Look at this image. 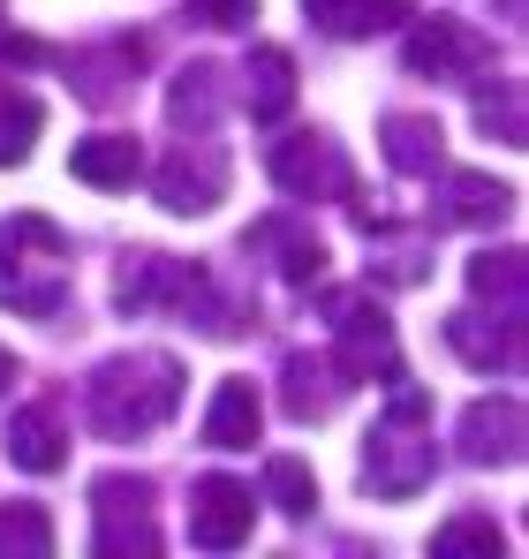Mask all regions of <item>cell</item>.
I'll use <instances>...</instances> for the list:
<instances>
[{
  "mask_svg": "<svg viewBox=\"0 0 529 559\" xmlns=\"http://www.w3.org/2000/svg\"><path fill=\"white\" fill-rule=\"evenodd\" d=\"M243 106H250V121H280L295 106V61H287V46H258L243 61Z\"/></svg>",
  "mask_w": 529,
  "mask_h": 559,
  "instance_id": "d6986e66",
  "label": "cell"
},
{
  "mask_svg": "<svg viewBox=\"0 0 529 559\" xmlns=\"http://www.w3.org/2000/svg\"><path fill=\"white\" fill-rule=\"evenodd\" d=\"M432 401L424 385H401L393 378V401H386V424L363 439V484L378 499H416L432 476H439V447H432Z\"/></svg>",
  "mask_w": 529,
  "mask_h": 559,
  "instance_id": "7a4b0ae2",
  "label": "cell"
},
{
  "mask_svg": "<svg viewBox=\"0 0 529 559\" xmlns=\"http://www.w3.org/2000/svg\"><path fill=\"white\" fill-rule=\"evenodd\" d=\"M258 15V0H197V23H212V31H243Z\"/></svg>",
  "mask_w": 529,
  "mask_h": 559,
  "instance_id": "f1b7e54d",
  "label": "cell"
},
{
  "mask_svg": "<svg viewBox=\"0 0 529 559\" xmlns=\"http://www.w3.org/2000/svg\"><path fill=\"white\" fill-rule=\"evenodd\" d=\"M84 401H91V424L106 439H144V431H160L181 408V364L160 356V348H129V356H114V364L91 371Z\"/></svg>",
  "mask_w": 529,
  "mask_h": 559,
  "instance_id": "6da1fadb",
  "label": "cell"
},
{
  "mask_svg": "<svg viewBox=\"0 0 529 559\" xmlns=\"http://www.w3.org/2000/svg\"><path fill=\"white\" fill-rule=\"evenodd\" d=\"M349 393V378L333 371V364H318V356H287L280 364V401H287V416L295 424H318V416H333V401Z\"/></svg>",
  "mask_w": 529,
  "mask_h": 559,
  "instance_id": "e0dca14e",
  "label": "cell"
},
{
  "mask_svg": "<svg viewBox=\"0 0 529 559\" xmlns=\"http://www.w3.org/2000/svg\"><path fill=\"white\" fill-rule=\"evenodd\" d=\"M477 121L499 129V144H529V121H522V84L499 76L492 92H477Z\"/></svg>",
  "mask_w": 529,
  "mask_h": 559,
  "instance_id": "4316f807",
  "label": "cell"
},
{
  "mask_svg": "<svg viewBox=\"0 0 529 559\" xmlns=\"http://www.w3.org/2000/svg\"><path fill=\"white\" fill-rule=\"evenodd\" d=\"M250 530H258V499H250L243 476H204L189 491V545L235 552V545H250Z\"/></svg>",
  "mask_w": 529,
  "mask_h": 559,
  "instance_id": "52a82bcc",
  "label": "cell"
},
{
  "mask_svg": "<svg viewBox=\"0 0 529 559\" xmlns=\"http://www.w3.org/2000/svg\"><path fill=\"white\" fill-rule=\"evenodd\" d=\"M461 462L477 468H515L522 462V401H469L461 408Z\"/></svg>",
  "mask_w": 529,
  "mask_h": 559,
  "instance_id": "30bf717a",
  "label": "cell"
},
{
  "mask_svg": "<svg viewBox=\"0 0 529 559\" xmlns=\"http://www.w3.org/2000/svg\"><path fill=\"white\" fill-rule=\"evenodd\" d=\"M227 152L212 144V136H181L175 152L160 159V204L167 212H212L220 197H227Z\"/></svg>",
  "mask_w": 529,
  "mask_h": 559,
  "instance_id": "ba28073f",
  "label": "cell"
},
{
  "mask_svg": "<svg viewBox=\"0 0 529 559\" xmlns=\"http://www.w3.org/2000/svg\"><path fill=\"white\" fill-rule=\"evenodd\" d=\"M8 462L31 468V476H54V468L69 462L61 416H54V408H15V416H8Z\"/></svg>",
  "mask_w": 529,
  "mask_h": 559,
  "instance_id": "2e32d148",
  "label": "cell"
},
{
  "mask_svg": "<svg viewBox=\"0 0 529 559\" xmlns=\"http://www.w3.org/2000/svg\"><path fill=\"white\" fill-rule=\"evenodd\" d=\"M303 15L326 38H371V31H393L409 15V0H303Z\"/></svg>",
  "mask_w": 529,
  "mask_h": 559,
  "instance_id": "44dd1931",
  "label": "cell"
},
{
  "mask_svg": "<svg viewBox=\"0 0 529 559\" xmlns=\"http://www.w3.org/2000/svg\"><path fill=\"white\" fill-rule=\"evenodd\" d=\"M272 182L287 189V197H349L355 167H349V152H341V136L295 129V136L272 144Z\"/></svg>",
  "mask_w": 529,
  "mask_h": 559,
  "instance_id": "8992f818",
  "label": "cell"
},
{
  "mask_svg": "<svg viewBox=\"0 0 529 559\" xmlns=\"http://www.w3.org/2000/svg\"><path fill=\"white\" fill-rule=\"evenodd\" d=\"M137 61H144V38L121 31V38H106L98 53H77L69 69H77V92H84V98H114L121 84H137V76H129Z\"/></svg>",
  "mask_w": 529,
  "mask_h": 559,
  "instance_id": "7402d4cb",
  "label": "cell"
},
{
  "mask_svg": "<svg viewBox=\"0 0 529 559\" xmlns=\"http://www.w3.org/2000/svg\"><path fill=\"white\" fill-rule=\"evenodd\" d=\"M91 552L121 559V552H160V530H152V484L144 476H98L91 484Z\"/></svg>",
  "mask_w": 529,
  "mask_h": 559,
  "instance_id": "5b68a950",
  "label": "cell"
},
{
  "mask_svg": "<svg viewBox=\"0 0 529 559\" xmlns=\"http://www.w3.org/2000/svg\"><path fill=\"white\" fill-rule=\"evenodd\" d=\"M8 378H15V356H8V348H0V393H8Z\"/></svg>",
  "mask_w": 529,
  "mask_h": 559,
  "instance_id": "f546056e",
  "label": "cell"
},
{
  "mask_svg": "<svg viewBox=\"0 0 529 559\" xmlns=\"http://www.w3.org/2000/svg\"><path fill=\"white\" fill-rule=\"evenodd\" d=\"M378 152H386V167H401V175H439L446 129L432 121V114H386V129H378Z\"/></svg>",
  "mask_w": 529,
  "mask_h": 559,
  "instance_id": "5bb4252c",
  "label": "cell"
},
{
  "mask_svg": "<svg viewBox=\"0 0 529 559\" xmlns=\"http://www.w3.org/2000/svg\"><path fill=\"white\" fill-rule=\"evenodd\" d=\"M0 15H8V0H0Z\"/></svg>",
  "mask_w": 529,
  "mask_h": 559,
  "instance_id": "4dcf8cb0",
  "label": "cell"
},
{
  "mask_svg": "<svg viewBox=\"0 0 529 559\" xmlns=\"http://www.w3.org/2000/svg\"><path fill=\"white\" fill-rule=\"evenodd\" d=\"M469 287L492 295L499 310H522V250H484V258H469Z\"/></svg>",
  "mask_w": 529,
  "mask_h": 559,
  "instance_id": "484cf974",
  "label": "cell"
},
{
  "mask_svg": "<svg viewBox=\"0 0 529 559\" xmlns=\"http://www.w3.org/2000/svg\"><path fill=\"white\" fill-rule=\"evenodd\" d=\"M326 318H333V341H341V364H333V371L349 378V385H363V378L393 385V378H401L393 318H386L371 295H326Z\"/></svg>",
  "mask_w": 529,
  "mask_h": 559,
  "instance_id": "277c9868",
  "label": "cell"
},
{
  "mask_svg": "<svg viewBox=\"0 0 529 559\" xmlns=\"http://www.w3.org/2000/svg\"><path fill=\"white\" fill-rule=\"evenodd\" d=\"M243 250H280L272 265H280V273L295 280V287H310V280H326V242H318V235H303L295 219H258Z\"/></svg>",
  "mask_w": 529,
  "mask_h": 559,
  "instance_id": "ffe728a7",
  "label": "cell"
},
{
  "mask_svg": "<svg viewBox=\"0 0 529 559\" xmlns=\"http://www.w3.org/2000/svg\"><path fill=\"white\" fill-rule=\"evenodd\" d=\"M401 61H409V76H477L484 61H492V46L477 38V31H461V23H416L409 38H401Z\"/></svg>",
  "mask_w": 529,
  "mask_h": 559,
  "instance_id": "9c48e42d",
  "label": "cell"
},
{
  "mask_svg": "<svg viewBox=\"0 0 529 559\" xmlns=\"http://www.w3.org/2000/svg\"><path fill=\"white\" fill-rule=\"evenodd\" d=\"M264 499H272L280 514H295V522H303V514L318 507V476H310V462L272 454V462H264Z\"/></svg>",
  "mask_w": 529,
  "mask_h": 559,
  "instance_id": "d4e9b609",
  "label": "cell"
},
{
  "mask_svg": "<svg viewBox=\"0 0 529 559\" xmlns=\"http://www.w3.org/2000/svg\"><path fill=\"white\" fill-rule=\"evenodd\" d=\"M220 76L227 69H212V61H189L175 69V92H167V121H175L181 136H212V121H220Z\"/></svg>",
  "mask_w": 529,
  "mask_h": 559,
  "instance_id": "ac0fdd59",
  "label": "cell"
},
{
  "mask_svg": "<svg viewBox=\"0 0 529 559\" xmlns=\"http://www.w3.org/2000/svg\"><path fill=\"white\" fill-rule=\"evenodd\" d=\"M38 129H46V106L31 92H15V84H0V167H23Z\"/></svg>",
  "mask_w": 529,
  "mask_h": 559,
  "instance_id": "603a6c76",
  "label": "cell"
},
{
  "mask_svg": "<svg viewBox=\"0 0 529 559\" xmlns=\"http://www.w3.org/2000/svg\"><path fill=\"white\" fill-rule=\"evenodd\" d=\"M507 212H515V189L492 182V175H446L439 204H432L439 227H499Z\"/></svg>",
  "mask_w": 529,
  "mask_h": 559,
  "instance_id": "7c38bea8",
  "label": "cell"
},
{
  "mask_svg": "<svg viewBox=\"0 0 529 559\" xmlns=\"http://www.w3.org/2000/svg\"><path fill=\"white\" fill-rule=\"evenodd\" d=\"M432 552H484V559H499V530H492L484 514H461V522H446L439 537H432Z\"/></svg>",
  "mask_w": 529,
  "mask_h": 559,
  "instance_id": "83f0119b",
  "label": "cell"
},
{
  "mask_svg": "<svg viewBox=\"0 0 529 559\" xmlns=\"http://www.w3.org/2000/svg\"><path fill=\"white\" fill-rule=\"evenodd\" d=\"M69 175L91 189H129L144 175V144L137 136H121V129H106V136H84L77 152H69Z\"/></svg>",
  "mask_w": 529,
  "mask_h": 559,
  "instance_id": "9a60e30c",
  "label": "cell"
},
{
  "mask_svg": "<svg viewBox=\"0 0 529 559\" xmlns=\"http://www.w3.org/2000/svg\"><path fill=\"white\" fill-rule=\"evenodd\" d=\"M46 552H54V514L31 499L0 507V559H46Z\"/></svg>",
  "mask_w": 529,
  "mask_h": 559,
  "instance_id": "cb8c5ba5",
  "label": "cell"
},
{
  "mask_svg": "<svg viewBox=\"0 0 529 559\" xmlns=\"http://www.w3.org/2000/svg\"><path fill=\"white\" fill-rule=\"evenodd\" d=\"M0 302L23 318H54L69 302V242L54 219L38 212L0 219Z\"/></svg>",
  "mask_w": 529,
  "mask_h": 559,
  "instance_id": "3957f363",
  "label": "cell"
},
{
  "mask_svg": "<svg viewBox=\"0 0 529 559\" xmlns=\"http://www.w3.org/2000/svg\"><path fill=\"white\" fill-rule=\"evenodd\" d=\"M258 385L250 378H220V393H212V408H204V447H220V454H243L250 439H258Z\"/></svg>",
  "mask_w": 529,
  "mask_h": 559,
  "instance_id": "4fadbf2b",
  "label": "cell"
},
{
  "mask_svg": "<svg viewBox=\"0 0 529 559\" xmlns=\"http://www.w3.org/2000/svg\"><path fill=\"white\" fill-rule=\"evenodd\" d=\"M446 341H454V356L461 364H477V371H515L522 364V310H499V318H484V310H454L446 318Z\"/></svg>",
  "mask_w": 529,
  "mask_h": 559,
  "instance_id": "8fae6325",
  "label": "cell"
}]
</instances>
